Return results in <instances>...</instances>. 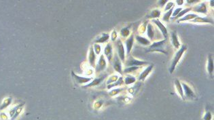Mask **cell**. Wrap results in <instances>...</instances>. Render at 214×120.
<instances>
[{"label": "cell", "instance_id": "obj_13", "mask_svg": "<svg viewBox=\"0 0 214 120\" xmlns=\"http://www.w3.org/2000/svg\"><path fill=\"white\" fill-rule=\"evenodd\" d=\"M171 44H172L173 46L174 47V48L176 49V50H178V49L179 48V47H180L181 46V44H180V42L179 41V38H178V36H177L176 31L171 32Z\"/></svg>", "mask_w": 214, "mask_h": 120}, {"label": "cell", "instance_id": "obj_7", "mask_svg": "<svg viewBox=\"0 0 214 120\" xmlns=\"http://www.w3.org/2000/svg\"><path fill=\"white\" fill-rule=\"evenodd\" d=\"M152 22L156 24V25L158 26V28L160 29V31L162 33L163 37H164L165 39H167L168 38V31H167V28L165 27V26L163 24L162 22H161L159 19L158 18H156V19H152Z\"/></svg>", "mask_w": 214, "mask_h": 120}, {"label": "cell", "instance_id": "obj_10", "mask_svg": "<svg viewBox=\"0 0 214 120\" xmlns=\"http://www.w3.org/2000/svg\"><path fill=\"white\" fill-rule=\"evenodd\" d=\"M134 40H135V37L133 35H131L129 37L128 39H126L125 40V42H124V44H125V47H126V54L128 55L130 54V52H131L132 49V46H133L134 44Z\"/></svg>", "mask_w": 214, "mask_h": 120}, {"label": "cell", "instance_id": "obj_6", "mask_svg": "<svg viewBox=\"0 0 214 120\" xmlns=\"http://www.w3.org/2000/svg\"><path fill=\"white\" fill-rule=\"evenodd\" d=\"M154 65L153 64L148 65V66L147 67L142 73H140V75H139L138 80L139 81H144L145 80H146V77H148V75H150V73L152 71L153 69H154Z\"/></svg>", "mask_w": 214, "mask_h": 120}, {"label": "cell", "instance_id": "obj_18", "mask_svg": "<svg viewBox=\"0 0 214 120\" xmlns=\"http://www.w3.org/2000/svg\"><path fill=\"white\" fill-rule=\"evenodd\" d=\"M135 39L139 44L142 45V46H149L150 45L152 44L151 41L148 39H147L146 37H144L140 36V35H136Z\"/></svg>", "mask_w": 214, "mask_h": 120}, {"label": "cell", "instance_id": "obj_15", "mask_svg": "<svg viewBox=\"0 0 214 120\" xmlns=\"http://www.w3.org/2000/svg\"><path fill=\"white\" fill-rule=\"evenodd\" d=\"M104 54L107 57V60L109 61L112 60V57H113V49H112V46L111 44H107L104 49Z\"/></svg>", "mask_w": 214, "mask_h": 120}, {"label": "cell", "instance_id": "obj_36", "mask_svg": "<svg viewBox=\"0 0 214 120\" xmlns=\"http://www.w3.org/2000/svg\"><path fill=\"white\" fill-rule=\"evenodd\" d=\"M118 37V34H117V32L116 31H113L111 33V40L112 42H114V41H116V38Z\"/></svg>", "mask_w": 214, "mask_h": 120}, {"label": "cell", "instance_id": "obj_20", "mask_svg": "<svg viewBox=\"0 0 214 120\" xmlns=\"http://www.w3.org/2000/svg\"><path fill=\"white\" fill-rule=\"evenodd\" d=\"M194 10L196 12H198V13L207 14V6H206V3H201L200 5L195 6L194 8Z\"/></svg>", "mask_w": 214, "mask_h": 120}, {"label": "cell", "instance_id": "obj_19", "mask_svg": "<svg viewBox=\"0 0 214 120\" xmlns=\"http://www.w3.org/2000/svg\"><path fill=\"white\" fill-rule=\"evenodd\" d=\"M89 61L91 67H95L96 62V54L93 50V47L90 48L89 54Z\"/></svg>", "mask_w": 214, "mask_h": 120}, {"label": "cell", "instance_id": "obj_28", "mask_svg": "<svg viewBox=\"0 0 214 120\" xmlns=\"http://www.w3.org/2000/svg\"><path fill=\"white\" fill-rule=\"evenodd\" d=\"M130 34V31L129 27L122 28L120 31V35L123 38H127Z\"/></svg>", "mask_w": 214, "mask_h": 120}, {"label": "cell", "instance_id": "obj_16", "mask_svg": "<svg viewBox=\"0 0 214 120\" xmlns=\"http://www.w3.org/2000/svg\"><path fill=\"white\" fill-rule=\"evenodd\" d=\"M106 75H103V76H101L100 77H97V78L94 79L93 81H90L89 83L88 84L85 85L84 87H93V86H96V85H99L102 81L104 80V79L105 78Z\"/></svg>", "mask_w": 214, "mask_h": 120}, {"label": "cell", "instance_id": "obj_12", "mask_svg": "<svg viewBox=\"0 0 214 120\" xmlns=\"http://www.w3.org/2000/svg\"><path fill=\"white\" fill-rule=\"evenodd\" d=\"M207 72L209 73V76L213 78V55L209 54L208 55L207 58Z\"/></svg>", "mask_w": 214, "mask_h": 120}, {"label": "cell", "instance_id": "obj_31", "mask_svg": "<svg viewBox=\"0 0 214 120\" xmlns=\"http://www.w3.org/2000/svg\"><path fill=\"white\" fill-rule=\"evenodd\" d=\"M93 50L95 51V54L97 55H99L100 53H101V45H99V44H94L93 46Z\"/></svg>", "mask_w": 214, "mask_h": 120}, {"label": "cell", "instance_id": "obj_22", "mask_svg": "<svg viewBox=\"0 0 214 120\" xmlns=\"http://www.w3.org/2000/svg\"><path fill=\"white\" fill-rule=\"evenodd\" d=\"M137 79L135 77H134L133 75L127 74L126 76L124 77V83L126 85H131L132 83H134L135 82H136Z\"/></svg>", "mask_w": 214, "mask_h": 120}, {"label": "cell", "instance_id": "obj_4", "mask_svg": "<svg viewBox=\"0 0 214 120\" xmlns=\"http://www.w3.org/2000/svg\"><path fill=\"white\" fill-rule=\"evenodd\" d=\"M181 83L183 88L185 99L186 98L188 100H195L197 98V96H196L194 92L192 90V89L187 83H185V82H181Z\"/></svg>", "mask_w": 214, "mask_h": 120}, {"label": "cell", "instance_id": "obj_33", "mask_svg": "<svg viewBox=\"0 0 214 120\" xmlns=\"http://www.w3.org/2000/svg\"><path fill=\"white\" fill-rule=\"evenodd\" d=\"M123 88H116V89H112V90L111 92H109V94L111 96H115V95H117L118 94L121 92L123 90Z\"/></svg>", "mask_w": 214, "mask_h": 120}, {"label": "cell", "instance_id": "obj_23", "mask_svg": "<svg viewBox=\"0 0 214 120\" xmlns=\"http://www.w3.org/2000/svg\"><path fill=\"white\" fill-rule=\"evenodd\" d=\"M122 84H124V78L122 76L120 77L118 79L117 81H116L115 82L110 83V84H107V89H111L112 87H115L117 86H120Z\"/></svg>", "mask_w": 214, "mask_h": 120}, {"label": "cell", "instance_id": "obj_3", "mask_svg": "<svg viewBox=\"0 0 214 120\" xmlns=\"http://www.w3.org/2000/svg\"><path fill=\"white\" fill-rule=\"evenodd\" d=\"M125 65L126 67H130V66H145V65H148L149 63L147 61L144 60H139L138 59H136L134 58L132 55L128 54V58L126 60H125Z\"/></svg>", "mask_w": 214, "mask_h": 120}, {"label": "cell", "instance_id": "obj_30", "mask_svg": "<svg viewBox=\"0 0 214 120\" xmlns=\"http://www.w3.org/2000/svg\"><path fill=\"white\" fill-rule=\"evenodd\" d=\"M191 10H192V9H191L190 8H185V9H184V10H181V11H180V12H179V13L178 14H177V15L176 16H175V18H178V19H179V18H181V17H182L183 16H184L185 14H187L188 12L190 11Z\"/></svg>", "mask_w": 214, "mask_h": 120}, {"label": "cell", "instance_id": "obj_34", "mask_svg": "<svg viewBox=\"0 0 214 120\" xmlns=\"http://www.w3.org/2000/svg\"><path fill=\"white\" fill-rule=\"evenodd\" d=\"M173 6H174V3H173V2L172 1L167 2V3H166V6H165V12L168 11V10L171 9V8H173Z\"/></svg>", "mask_w": 214, "mask_h": 120}, {"label": "cell", "instance_id": "obj_2", "mask_svg": "<svg viewBox=\"0 0 214 120\" xmlns=\"http://www.w3.org/2000/svg\"><path fill=\"white\" fill-rule=\"evenodd\" d=\"M187 50V46L186 45L183 44L182 46H181V48H179L178 49V50L177 51V52L175 53V54L174 55V57H173L172 62H171V66L169 68V71L171 74L174 72L175 67H176L177 65L178 64L179 60H180L181 57H182V55L183 54L185 51Z\"/></svg>", "mask_w": 214, "mask_h": 120}, {"label": "cell", "instance_id": "obj_24", "mask_svg": "<svg viewBox=\"0 0 214 120\" xmlns=\"http://www.w3.org/2000/svg\"><path fill=\"white\" fill-rule=\"evenodd\" d=\"M161 12L158 9H154L151 11L150 14L147 16L148 18H152V19H156L158 18L160 16Z\"/></svg>", "mask_w": 214, "mask_h": 120}, {"label": "cell", "instance_id": "obj_11", "mask_svg": "<svg viewBox=\"0 0 214 120\" xmlns=\"http://www.w3.org/2000/svg\"><path fill=\"white\" fill-rule=\"evenodd\" d=\"M113 67L116 72L120 73V75H122V62L118 55H116L114 59V64Z\"/></svg>", "mask_w": 214, "mask_h": 120}, {"label": "cell", "instance_id": "obj_25", "mask_svg": "<svg viewBox=\"0 0 214 120\" xmlns=\"http://www.w3.org/2000/svg\"><path fill=\"white\" fill-rule=\"evenodd\" d=\"M199 15H197V14H186V15L185 16H183L182 17L179 18L178 20H177V22H183V21H186V20H191L194 19V18H195L196 17H197V16Z\"/></svg>", "mask_w": 214, "mask_h": 120}, {"label": "cell", "instance_id": "obj_38", "mask_svg": "<svg viewBox=\"0 0 214 120\" xmlns=\"http://www.w3.org/2000/svg\"><path fill=\"white\" fill-rule=\"evenodd\" d=\"M168 1L169 0H158V4L160 7H162V6H164L168 2Z\"/></svg>", "mask_w": 214, "mask_h": 120}, {"label": "cell", "instance_id": "obj_17", "mask_svg": "<svg viewBox=\"0 0 214 120\" xmlns=\"http://www.w3.org/2000/svg\"><path fill=\"white\" fill-rule=\"evenodd\" d=\"M190 21L192 22H194V23H211L213 24V20L209 19L208 18L206 17H201V16H198L194 19L191 20Z\"/></svg>", "mask_w": 214, "mask_h": 120}, {"label": "cell", "instance_id": "obj_32", "mask_svg": "<svg viewBox=\"0 0 214 120\" xmlns=\"http://www.w3.org/2000/svg\"><path fill=\"white\" fill-rule=\"evenodd\" d=\"M118 78H119V77H118V75H112V76L110 77L109 78V79H108V80H107V84H110V83L115 82L116 81L118 80Z\"/></svg>", "mask_w": 214, "mask_h": 120}, {"label": "cell", "instance_id": "obj_37", "mask_svg": "<svg viewBox=\"0 0 214 120\" xmlns=\"http://www.w3.org/2000/svg\"><path fill=\"white\" fill-rule=\"evenodd\" d=\"M181 10H182V8H177V9H175L174 10V11H173V12H172L173 18L175 17V16H176L177 15V14H178L179 13V12H180V11H181Z\"/></svg>", "mask_w": 214, "mask_h": 120}, {"label": "cell", "instance_id": "obj_27", "mask_svg": "<svg viewBox=\"0 0 214 120\" xmlns=\"http://www.w3.org/2000/svg\"><path fill=\"white\" fill-rule=\"evenodd\" d=\"M141 66H130V67H126L125 69H124V73L125 74H130V73H134L135 71H137L141 68Z\"/></svg>", "mask_w": 214, "mask_h": 120}, {"label": "cell", "instance_id": "obj_8", "mask_svg": "<svg viewBox=\"0 0 214 120\" xmlns=\"http://www.w3.org/2000/svg\"><path fill=\"white\" fill-rule=\"evenodd\" d=\"M106 67H107V62H106L105 56L103 54H101V56L99 57V60H98L97 66H96V72H101V71H104Z\"/></svg>", "mask_w": 214, "mask_h": 120}, {"label": "cell", "instance_id": "obj_14", "mask_svg": "<svg viewBox=\"0 0 214 120\" xmlns=\"http://www.w3.org/2000/svg\"><path fill=\"white\" fill-rule=\"evenodd\" d=\"M174 85L175 87V89H176L177 94L181 98V99L184 101L185 98H184V94H183V88L182 86H181V83L180 81H179V79H176L174 81Z\"/></svg>", "mask_w": 214, "mask_h": 120}, {"label": "cell", "instance_id": "obj_35", "mask_svg": "<svg viewBox=\"0 0 214 120\" xmlns=\"http://www.w3.org/2000/svg\"><path fill=\"white\" fill-rule=\"evenodd\" d=\"M212 118V115H211V113L209 111H206L205 115H204V117L203 119H207V120H209V119H211Z\"/></svg>", "mask_w": 214, "mask_h": 120}, {"label": "cell", "instance_id": "obj_5", "mask_svg": "<svg viewBox=\"0 0 214 120\" xmlns=\"http://www.w3.org/2000/svg\"><path fill=\"white\" fill-rule=\"evenodd\" d=\"M116 47L117 49L118 56L119 57L122 62H125L126 58V50L123 43L120 40H118L116 42Z\"/></svg>", "mask_w": 214, "mask_h": 120}, {"label": "cell", "instance_id": "obj_40", "mask_svg": "<svg viewBox=\"0 0 214 120\" xmlns=\"http://www.w3.org/2000/svg\"><path fill=\"white\" fill-rule=\"evenodd\" d=\"M176 3L178 6H182L184 3V0H176Z\"/></svg>", "mask_w": 214, "mask_h": 120}, {"label": "cell", "instance_id": "obj_21", "mask_svg": "<svg viewBox=\"0 0 214 120\" xmlns=\"http://www.w3.org/2000/svg\"><path fill=\"white\" fill-rule=\"evenodd\" d=\"M109 35L107 33H102L101 36L95 40V44H103V43L107 42L109 40Z\"/></svg>", "mask_w": 214, "mask_h": 120}, {"label": "cell", "instance_id": "obj_9", "mask_svg": "<svg viewBox=\"0 0 214 120\" xmlns=\"http://www.w3.org/2000/svg\"><path fill=\"white\" fill-rule=\"evenodd\" d=\"M71 75L73 78H74L75 82L79 84H84V83H89L91 80H93V77H81L76 74H75L73 72H71Z\"/></svg>", "mask_w": 214, "mask_h": 120}, {"label": "cell", "instance_id": "obj_39", "mask_svg": "<svg viewBox=\"0 0 214 120\" xmlns=\"http://www.w3.org/2000/svg\"><path fill=\"white\" fill-rule=\"evenodd\" d=\"M200 1H201V0H186V3L188 4H190V5H191V4L199 3Z\"/></svg>", "mask_w": 214, "mask_h": 120}, {"label": "cell", "instance_id": "obj_1", "mask_svg": "<svg viewBox=\"0 0 214 120\" xmlns=\"http://www.w3.org/2000/svg\"><path fill=\"white\" fill-rule=\"evenodd\" d=\"M167 39H164L163 40L154 42L149 46V48L147 49L146 52H160L165 55L168 54V51L167 50Z\"/></svg>", "mask_w": 214, "mask_h": 120}, {"label": "cell", "instance_id": "obj_41", "mask_svg": "<svg viewBox=\"0 0 214 120\" xmlns=\"http://www.w3.org/2000/svg\"><path fill=\"white\" fill-rule=\"evenodd\" d=\"M210 6L211 7H213V0H211V1H210Z\"/></svg>", "mask_w": 214, "mask_h": 120}, {"label": "cell", "instance_id": "obj_26", "mask_svg": "<svg viewBox=\"0 0 214 120\" xmlns=\"http://www.w3.org/2000/svg\"><path fill=\"white\" fill-rule=\"evenodd\" d=\"M146 30H147V35H148V38L150 39V40H152L154 37V28L152 27V25L150 23H149L148 24V26H147L146 27Z\"/></svg>", "mask_w": 214, "mask_h": 120}, {"label": "cell", "instance_id": "obj_29", "mask_svg": "<svg viewBox=\"0 0 214 120\" xmlns=\"http://www.w3.org/2000/svg\"><path fill=\"white\" fill-rule=\"evenodd\" d=\"M173 11V8H171V9H170L169 10H168V11L165 12V14L163 15L162 20L165 22H168L169 20V19H170L171 15H172Z\"/></svg>", "mask_w": 214, "mask_h": 120}]
</instances>
